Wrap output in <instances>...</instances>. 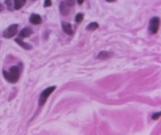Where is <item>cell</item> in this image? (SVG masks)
Segmentation results:
<instances>
[{
	"mask_svg": "<svg viewBox=\"0 0 161 135\" xmlns=\"http://www.w3.org/2000/svg\"><path fill=\"white\" fill-rule=\"evenodd\" d=\"M83 19V15L82 13H78L75 18V20L77 23H80L81 22Z\"/></svg>",
	"mask_w": 161,
	"mask_h": 135,
	"instance_id": "cell-13",
	"label": "cell"
},
{
	"mask_svg": "<svg viewBox=\"0 0 161 135\" xmlns=\"http://www.w3.org/2000/svg\"><path fill=\"white\" fill-rule=\"evenodd\" d=\"M160 116V112H157V113H154L152 115L151 118L154 120H157Z\"/></svg>",
	"mask_w": 161,
	"mask_h": 135,
	"instance_id": "cell-15",
	"label": "cell"
},
{
	"mask_svg": "<svg viewBox=\"0 0 161 135\" xmlns=\"http://www.w3.org/2000/svg\"><path fill=\"white\" fill-rule=\"evenodd\" d=\"M52 4V3H51V0H45L44 1V7H50Z\"/></svg>",
	"mask_w": 161,
	"mask_h": 135,
	"instance_id": "cell-16",
	"label": "cell"
},
{
	"mask_svg": "<svg viewBox=\"0 0 161 135\" xmlns=\"http://www.w3.org/2000/svg\"><path fill=\"white\" fill-rule=\"evenodd\" d=\"M55 89H56V86H52L44 90L42 93H41V94L40 95V97L39 99V105L40 106H42L45 104L49 96L54 91Z\"/></svg>",
	"mask_w": 161,
	"mask_h": 135,
	"instance_id": "cell-2",
	"label": "cell"
},
{
	"mask_svg": "<svg viewBox=\"0 0 161 135\" xmlns=\"http://www.w3.org/2000/svg\"><path fill=\"white\" fill-rule=\"evenodd\" d=\"M3 7L2 5L0 4V12H1L3 10Z\"/></svg>",
	"mask_w": 161,
	"mask_h": 135,
	"instance_id": "cell-19",
	"label": "cell"
},
{
	"mask_svg": "<svg viewBox=\"0 0 161 135\" xmlns=\"http://www.w3.org/2000/svg\"><path fill=\"white\" fill-rule=\"evenodd\" d=\"M62 27L63 29V31L67 33L68 35H71L73 33V31L72 29V25L71 24L68 23V22H62Z\"/></svg>",
	"mask_w": 161,
	"mask_h": 135,
	"instance_id": "cell-8",
	"label": "cell"
},
{
	"mask_svg": "<svg viewBox=\"0 0 161 135\" xmlns=\"http://www.w3.org/2000/svg\"><path fill=\"white\" fill-rule=\"evenodd\" d=\"M30 22L34 25H39L42 22V18L37 14H32L30 17Z\"/></svg>",
	"mask_w": 161,
	"mask_h": 135,
	"instance_id": "cell-7",
	"label": "cell"
},
{
	"mask_svg": "<svg viewBox=\"0 0 161 135\" xmlns=\"http://www.w3.org/2000/svg\"><path fill=\"white\" fill-rule=\"evenodd\" d=\"M15 41L16 42V43L19 45L20 46L22 47L23 49H26V50H30L32 48V46H31L30 44L24 42L22 40H21L20 38H16L15 40Z\"/></svg>",
	"mask_w": 161,
	"mask_h": 135,
	"instance_id": "cell-9",
	"label": "cell"
},
{
	"mask_svg": "<svg viewBox=\"0 0 161 135\" xmlns=\"http://www.w3.org/2000/svg\"><path fill=\"white\" fill-rule=\"evenodd\" d=\"M32 1H35V0H32Z\"/></svg>",
	"mask_w": 161,
	"mask_h": 135,
	"instance_id": "cell-20",
	"label": "cell"
},
{
	"mask_svg": "<svg viewBox=\"0 0 161 135\" xmlns=\"http://www.w3.org/2000/svg\"><path fill=\"white\" fill-rule=\"evenodd\" d=\"M18 25L17 24H12L9 26L4 32L3 37L6 38H10L14 37L18 31Z\"/></svg>",
	"mask_w": 161,
	"mask_h": 135,
	"instance_id": "cell-4",
	"label": "cell"
},
{
	"mask_svg": "<svg viewBox=\"0 0 161 135\" xmlns=\"http://www.w3.org/2000/svg\"><path fill=\"white\" fill-rule=\"evenodd\" d=\"M26 3V0H14V7L16 10L23 7Z\"/></svg>",
	"mask_w": 161,
	"mask_h": 135,
	"instance_id": "cell-11",
	"label": "cell"
},
{
	"mask_svg": "<svg viewBox=\"0 0 161 135\" xmlns=\"http://www.w3.org/2000/svg\"><path fill=\"white\" fill-rule=\"evenodd\" d=\"M60 12L63 16H67L69 14L70 12V6L67 5L65 2H62L59 7Z\"/></svg>",
	"mask_w": 161,
	"mask_h": 135,
	"instance_id": "cell-5",
	"label": "cell"
},
{
	"mask_svg": "<svg viewBox=\"0 0 161 135\" xmlns=\"http://www.w3.org/2000/svg\"><path fill=\"white\" fill-rule=\"evenodd\" d=\"M65 3L70 6H73L75 4V0H65Z\"/></svg>",
	"mask_w": 161,
	"mask_h": 135,
	"instance_id": "cell-14",
	"label": "cell"
},
{
	"mask_svg": "<svg viewBox=\"0 0 161 135\" xmlns=\"http://www.w3.org/2000/svg\"><path fill=\"white\" fill-rule=\"evenodd\" d=\"M21 71L18 67L13 66L9 70V72L3 71V76L4 78L9 82L12 83L17 82L19 79Z\"/></svg>",
	"mask_w": 161,
	"mask_h": 135,
	"instance_id": "cell-1",
	"label": "cell"
},
{
	"mask_svg": "<svg viewBox=\"0 0 161 135\" xmlns=\"http://www.w3.org/2000/svg\"><path fill=\"white\" fill-rule=\"evenodd\" d=\"M106 1L109 3H112V2H114L115 0H106Z\"/></svg>",
	"mask_w": 161,
	"mask_h": 135,
	"instance_id": "cell-18",
	"label": "cell"
},
{
	"mask_svg": "<svg viewBox=\"0 0 161 135\" xmlns=\"http://www.w3.org/2000/svg\"><path fill=\"white\" fill-rule=\"evenodd\" d=\"M33 33V30L31 28H29V27H27L25 28H23L21 31L20 32L19 36H21V37L23 38H26V37H30Z\"/></svg>",
	"mask_w": 161,
	"mask_h": 135,
	"instance_id": "cell-10",
	"label": "cell"
},
{
	"mask_svg": "<svg viewBox=\"0 0 161 135\" xmlns=\"http://www.w3.org/2000/svg\"><path fill=\"white\" fill-rule=\"evenodd\" d=\"M112 56H113V54L112 52L103 51H101L98 54L97 58L99 60H105L111 58Z\"/></svg>",
	"mask_w": 161,
	"mask_h": 135,
	"instance_id": "cell-6",
	"label": "cell"
},
{
	"mask_svg": "<svg viewBox=\"0 0 161 135\" xmlns=\"http://www.w3.org/2000/svg\"><path fill=\"white\" fill-rule=\"evenodd\" d=\"M84 1H85V0H78V3L79 4H81L84 2Z\"/></svg>",
	"mask_w": 161,
	"mask_h": 135,
	"instance_id": "cell-17",
	"label": "cell"
},
{
	"mask_svg": "<svg viewBox=\"0 0 161 135\" xmlns=\"http://www.w3.org/2000/svg\"><path fill=\"white\" fill-rule=\"evenodd\" d=\"M99 25L97 22H91L86 27V30L88 31H94L98 28Z\"/></svg>",
	"mask_w": 161,
	"mask_h": 135,
	"instance_id": "cell-12",
	"label": "cell"
},
{
	"mask_svg": "<svg viewBox=\"0 0 161 135\" xmlns=\"http://www.w3.org/2000/svg\"><path fill=\"white\" fill-rule=\"evenodd\" d=\"M160 25V19L158 17H152L149 22V29L151 33L156 34L159 30Z\"/></svg>",
	"mask_w": 161,
	"mask_h": 135,
	"instance_id": "cell-3",
	"label": "cell"
}]
</instances>
